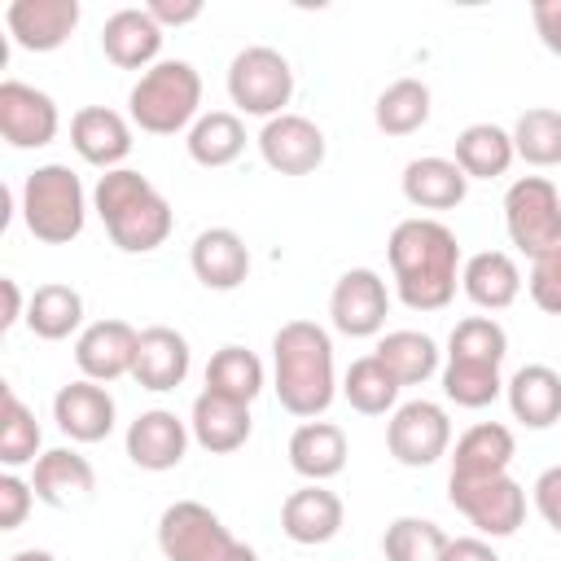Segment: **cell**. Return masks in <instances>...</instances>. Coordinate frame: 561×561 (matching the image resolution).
Listing matches in <instances>:
<instances>
[{
  "label": "cell",
  "instance_id": "6da1fadb",
  "mask_svg": "<svg viewBox=\"0 0 561 561\" xmlns=\"http://www.w3.org/2000/svg\"><path fill=\"white\" fill-rule=\"evenodd\" d=\"M390 272H394V294L408 311H443L456 298L460 280V241L447 224L438 219H403L394 224L390 241Z\"/></svg>",
  "mask_w": 561,
  "mask_h": 561
},
{
  "label": "cell",
  "instance_id": "7a4b0ae2",
  "mask_svg": "<svg viewBox=\"0 0 561 561\" xmlns=\"http://www.w3.org/2000/svg\"><path fill=\"white\" fill-rule=\"evenodd\" d=\"M272 386L289 416L316 421L337 394L333 342L316 320H285L272 337Z\"/></svg>",
  "mask_w": 561,
  "mask_h": 561
},
{
  "label": "cell",
  "instance_id": "3957f363",
  "mask_svg": "<svg viewBox=\"0 0 561 561\" xmlns=\"http://www.w3.org/2000/svg\"><path fill=\"white\" fill-rule=\"evenodd\" d=\"M92 210L101 215L110 241L123 250V254H149L158 250L171 228H175V210L171 202L131 167H118V171H105L92 188Z\"/></svg>",
  "mask_w": 561,
  "mask_h": 561
},
{
  "label": "cell",
  "instance_id": "277c9868",
  "mask_svg": "<svg viewBox=\"0 0 561 561\" xmlns=\"http://www.w3.org/2000/svg\"><path fill=\"white\" fill-rule=\"evenodd\" d=\"M197 105H202V75L193 70V61L180 57L149 66L127 92V118L149 136H175L193 127Z\"/></svg>",
  "mask_w": 561,
  "mask_h": 561
},
{
  "label": "cell",
  "instance_id": "5b68a950",
  "mask_svg": "<svg viewBox=\"0 0 561 561\" xmlns=\"http://www.w3.org/2000/svg\"><path fill=\"white\" fill-rule=\"evenodd\" d=\"M22 224L44 245H70L88 224V197L66 162H44L22 184Z\"/></svg>",
  "mask_w": 561,
  "mask_h": 561
},
{
  "label": "cell",
  "instance_id": "8992f818",
  "mask_svg": "<svg viewBox=\"0 0 561 561\" xmlns=\"http://www.w3.org/2000/svg\"><path fill=\"white\" fill-rule=\"evenodd\" d=\"M504 228L508 241L522 254H530V263L552 245H561V188L543 175L513 180L504 193Z\"/></svg>",
  "mask_w": 561,
  "mask_h": 561
},
{
  "label": "cell",
  "instance_id": "52a82bcc",
  "mask_svg": "<svg viewBox=\"0 0 561 561\" xmlns=\"http://www.w3.org/2000/svg\"><path fill=\"white\" fill-rule=\"evenodd\" d=\"M158 548L167 561H232L241 539H232L215 508L197 500H175L158 517Z\"/></svg>",
  "mask_w": 561,
  "mask_h": 561
},
{
  "label": "cell",
  "instance_id": "ba28073f",
  "mask_svg": "<svg viewBox=\"0 0 561 561\" xmlns=\"http://www.w3.org/2000/svg\"><path fill=\"white\" fill-rule=\"evenodd\" d=\"M228 96L237 110L259 114V118L285 114V105L294 96V70H289L285 53H276L267 44L241 48L228 66Z\"/></svg>",
  "mask_w": 561,
  "mask_h": 561
},
{
  "label": "cell",
  "instance_id": "9c48e42d",
  "mask_svg": "<svg viewBox=\"0 0 561 561\" xmlns=\"http://www.w3.org/2000/svg\"><path fill=\"white\" fill-rule=\"evenodd\" d=\"M447 500L469 517V526H478L491 539H508L517 535V526L526 522V491L517 478L495 473V478H469V482H447Z\"/></svg>",
  "mask_w": 561,
  "mask_h": 561
},
{
  "label": "cell",
  "instance_id": "30bf717a",
  "mask_svg": "<svg viewBox=\"0 0 561 561\" xmlns=\"http://www.w3.org/2000/svg\"><path fill=\"white\" fill-rule=\"evenodd\" d=\"M451 447V421L438 403L430 399H412L403 408H394L390 425H386V451L408 465V469H430L434 460H443Z\"/></svg>",
  "mask_w": 561,
  "mask_h": 561
},
{
  "label": "cell",
  "instance_id": "8fae6325",
  "mask_svg": "<svg viewBox=\"0 0 561 561\" xmlns=\"http://www.w3.org/2000/svg\"><path fill=\"white\" fill-rule=\"evenodd\" d=\"M329 316L333 329L346 337H377L390 316V289L373 267H351L337 276L329 294Z\"/></svg>",
  "mask_w": 561,
  "mask_h": 561
},
{
  "label": "cell",
  "instance_id": "7c38bea8",
  "mask_svg": "<svg viewBox=\"0 0 561 561\" xmlns=\"http://www.w3.org/2000/svg\"><path fill=\"white\" fill-rule=\"evenodd\" d=\"M61 127L57 101L44 88H31L22 79H4L0 83V136L13 149H44L53 145Z\"/></svg>",
  "mask_w": 561,
  "mask_h": 561
},
{
  "label": "cell",
  "instance_id": "4fadbf2b",
  "mask_svg": "<svg viewBox=\"0 0 561 561\" xmlns=\"http://www.w3.org/2000/svg\"><path fill=\"white\" fill-rule=\"evenodd\" d=\"M259 153L280 175H311L324 162V131L302 114H276L259 131Z\"/></svg>",
  "mask_w": 561,
  "mask_h": 561
},
{
  "label": "cell",
  "instance_id": "5bb4252c",
  "mask_svg": "<svg viewBox=\"0 0 561 561\" xmlns=\"http://www.w3.org/2000/svg\"><path fill=\"white\" fill-rule=\"evenodd\" d=\"M136 346H140V333L127 324V320H96L79 333L75 342V364L88 381H118L136 368Z\"/></svg>",
  "mask_w": 561,
  "mask_h": 561
},
{
  "label": "cell",
  "instance_id": "9a60e30c",
  "mask_svg": "<svg viewBox=\"0 0 561 561\" xmlns=\"http://www.w3.org/2000/svg\"><path fill=\"white\" fill-rule=\"evenodd\" d=\"M342 522H346V504L324 482H307V486L289 491L280 504V530H285V539H294L302 548L337 539Z\"/></svg>",
  "mask_w": 561,
  "mask_h": 561
},
{
  "label": "cell",
  "instance_id": "2e32d148",
  "mask_svg": "<svg viewBox=\"0 0 561 561\" xmlns=\"http://www.w3.org/2000/svg\"><path fill=\"white\" fill-rule=\"evenodd\" d=\"M193 430L171 412V408H149L127 425V456L136 469L149 473H167L184 460Z\"/></svg>",
  "mask_w": 561,
  "mask_h": 561
},
{
  "label": "cell",
  "instance_id": "e0dca14e",
  "mask_svg": "<svg viewBox=\"0 0 561 561\" xmlns=\"http://www.w3.org/2000/svg\"><path fill=\"white\" fill-rule=\"evenodd\" d=\"M4 26L18 48L53 53L79 26V0H13L4 9Z\"/></svg>",
  "mask_w": 561,
  "mask_h": 561
},
{
  "label": "cell",
  "instance_id": "ac0fdd59",
  "mask_svg": "<svg viewBox=\"0 0 561 561\" xmlns=\"http://www.w3.org/2000/svg\"><path fill=\"white\" fill-rule=\"evenodd\" d=\"M114 412H118V408H114L110 390H105L101 381H88V377L61 386V390L53 394V421H57V430H61L70 443H101V438H110Z\"/></svg>",
  "mask_w": 561,
  "mask_h": 561
},
{
  "label": "cell",
  "instance_id": "d6986e66",
  "mask_svg": "<svg viewBox=\"0 0 561 561\" xmlns=\"http://www.w3.org/2000/svg\"><path fill=\"white\" fill-rule=\"evenodd\" d=\"M70 145L83 162L101 171H118L123 158L131 153V123L110 105H83L70 118Z\"/></svg>",
  "mask_w": 561,
  "mask_h": 561
},
{
  "label": "cell",
  "instance_id": "ffe728a7",
  "mask_svg": "<svg viewBox=\"0 0 561 561\" xmlns=\"http://www.w3.org/2000/svg\"><path fill=\"white\" fill-rule=\"evenodd\" d=\"M188 267L193 276L206 285V289H237L245 276H250V245L241 232L232 228H202L193 237V250H188Z\"/></svg>",
  "mask_w": 561,
  "mask_h": 561
},
{
  "label": "cell",
  "instance_id": "44dd1931",
  "mask_svg": "<svg viewBox=\"0 0 561 561\" xmlns=\"http://www.w3.org/2000/svg\"><path fill=\"white\" fill-rule=\"evenodd\" d=\"M188 364H193V351H188V337L171 324H149L140 329V346H136V386L145 390H175L184 377H188Z\"/></svg>",
  "mask_w": 561,
  "mask_h": 561
},
{
  "label": "cell",
  "instance_id": "7402d4cb",
  "mask_svg": "<svg viewBox=\"0 0 561 561\" xmlns=\"http://www.w3.org/2000/svg\"><path fill=\"white\" fill-rule=\"evenodd\" d=\"M101 48L118 70H149L162 53V26L149 18V9H118L101 26Z\"/></svg>",
  "mask_w": 561,
  "mask_h": 561
},
{
  "label": "cell",
  "instance_id": "603a6c76",
  "mask_svg": "<svg viewBox=\"0 0 561 561\" xmlns=\"http://www.w3.org/2000/svg\"><path fill=\"white\" fill-rule=\"evenodd\" d=\"M513 451H517V443H513V430H508V425H500V421H478V425H469V430L456 438L447 482H469V478L508 473Z\"/></svg>",
  "mask_w": 561,
  "mask_h": 561
},
{
  "label": "cell",
  "instance_id": "cb8c5ba5",
  "mask_svg": "<svg viewBox=\"0 0 561 561\" xmlns=\"http://www.w3.org/2000/svg\"><path fill=\"white\" fill-rule=\"evenodd\" d=\"M31 486H35V500L39 504L70 508V504H83L96 491V473H92V460L79 456L75 447H53V451H44L35 460Z\"/></svg>",
  "mask_w": 561,
  "mask_h": 561
},
{
  "label": "cell",
  "instance_id": "d4e9b609",
  "mask_svg": "<svg viewBox=\"0 0 561 561\" xmlns=\"http://www.w3.org/2000/svg\"><path fill=\"white\" fill-rule=\"evenodd\" d=\"M188 430H193L197 447H206L210 456H228V451L245 447V438H250V403H237V399L202 390L193 399Z\"/></svg>",
  "mask_w": 561,
  "mask_h": 561
},
{
  "label": "cell",
  "instance_id": "484cf974",
  "mask_svg": "<svg viewBox=\"0 0 561 561\" xmlns=\"http://www.w3.org/2000/svg\"><path fill=\"white\" fill-rule=\"evenodd\" d=\"M346 430L333 425V421H302L294 434H289V465L298 478L307 482H329L346 469Z\"/></svg>",
  "mask_w": 561,
  "mask_h": 561
},
{
  "label": "cell",
  "instance_id": "4316f807",
  "mask_svg": "<svg viewBox=\"0 0 561 561\" xmlns=\"http://www.w3.org/2000/svg\"><path fill=\"white\" fill-rule=\"evenodd\" d=\"M504 399L513 421L526 430H548L561 416V373L548 364H526L504 381Z\"/></svg>",
  "mask_w": 561,
  "mask_h": 561
},
{
  "label": "cell",
  "instance_id": "83f0119b",
  "mask_svg": "<svg viewBox=\"0 0 561 561\" xmlns=\"http://www.w3.org/2000/svg\"><path fill=\"white\" fill-rule=\"evenodd\" d=\"M460 289L473 307L482 311H504L517 302L522 294V272L513 263V254L504 250H482V254H469L465 267H460Z\"/></svg>",
  "mask_w": 561,
  "mask_h": 561
},
{
  "label": "cell",
  "instance_id": "f1b7e54d",
  "mask_svg": "<svg viewBox=\"0 0 561 561\" xmlns=\"http://www.w3.org/2000/svg\"><path fill=\"white\" fill-rule=\"evenodd\" d=\"M469 193V175L456 167V158H412L403 167V197L421 210H456Z\"/></svg>",
  "mask_w": 561,
  "mask_h": 561
},
{
  "label": "cell",
  "instance_id": "f546056e",
  "mask_svg": "<svg viewBox=\"0 0 561 561\" xmlns=\"http://www.w3.org/2000/svg\"><path fill=\"white\" fill-rule=\"evenodd\" d=\"M513 136L495 123H469L460 136H456V167L469 175V180H495L513 167Z\"/></svg>",
  "mask_w": 561,
  "mask_h": 561
},
{
  "label": "cell",
  "instance_id": "4dcf8cb0",
  "mask_svg": "<svg viewBox=\"0 0 561 561\" xmlns=\"http://www.w3.org/2000/svg\"><path fill=\"white\" fill-rule=\"evenodd\" d=\"M83 324V294L75 285H61V280H48L31 294L26 302V329L44 342H61L70 337L75 329Z\"/></svg>",
  "mask_w": 561,
  "mask_h": 561
},
{
  "label": "cell",
  "instance_id": "1f68e13d",
  "mask_svg": "<svg viewBox=\"0 0 561 561\" xmlns=\"http://www.w3.org/2000/svg\"><path fill=\"white\" fill-rule=\"evenodd\" d=\"M390 377L399 386H421L438 373V346L430 333H416V329H394V333H381L377 337V351H373Z\"/></svg>",
  "mask_w": 561,
  "mask_h": 561
},
{
  "label": "cell",
  "instance_id": "d6a6232c",
  "mask_svg": "<svg viewBox=\"0 0 561 561\" xmlns=\"http://www.w3.org/2000/svg\"><path fill=\"white\" fill-rule=\"evenodd\" d=\"M184 145H188V158L197 167H210V171L215 167H228L245 149V123L232 110H210V114H202L188 127V140Z\"/></svg>",
  "mask_w": 561,
  "mask_h": 561
},
{
  "label": "cell",
  "instance_id": "836d02e7",
  "mask_svg": "<svg viewBox=\"0 0 561 561\" xmlns=\"http://www.w3.org/2000/svg\"><path fill=\"white\" fill-rule=\"evenodd\" d=\"M206 390L210 394H224V399H237V403H254L259 390H263V359L237 342L219 346L206 364Z\"/></svg>",
  "mask_w": 561,
  "mask_h": 561
},
{
  "label": "cell",
  "instance_id": "e575fe53",
  "mask_svg": "<svg viewBox=\"0 0 561 561\" xmlns=\"http://www.w3.org/2000/svg\"><path fill=\"white\" fill-rule=\"evenodd\" d=\"M373 123L386 136H412L430 123V88L421 79H394L377 105H373Z\"/></svg>",
  "mask_w": 561,
  "mask_h": 561
},
{
  "label": "cell",
  "instance_id": "d590c367",
  "mask_svg": "<svg viewBox=\"0 0 561 561\" xmlns=\"http://www.w3.org/2000/svg\"><path fill=\"white\" fill-rule=\"evenodd\" d=\"M399 390H403V386L390 377V368H386L377 355H359V359L346 368V377H342V399H346L355 412H364V416H386V412L394 408Z\"/></svg>",
  "mask_w": 561,
  "mask_h": 561
},
{
  "label": "cell",
  "instance_id": "8d00e7d4",
  "mask_svg": "<svg viewBox=\"0 0 561 561\" xmlns=\"http://www.w3.org/2000/svg\"><path fill=\"white\" fill-rule=\"evenodd\" d=\"M513 153L530 167H561V110L535 105L513 123Z\"/></svg>",
  "mask_w": 561,
  "mask_h": 561
},
{
  "label": "cell",
  "instance_id": "74e56055",
  "mask_svg": "<svg viewBox=\"0 0 561 561\" xmlns=\"http://www.w3.org/2000/svg\"><path fill=\"white\" fill-rule=\"evenodd\" d=\"M44 451H39V421L35 412L18 399L13 386H4V412H0V465L4 469H22V465H35Z\"/></svg>",
  "mask_w": 561,
  "mask_h": 561
},
{
  "label": "cell",
  "instance_id": "f35d334b",
  "mask_svg": "<svg viewBox=\"0 0 561 561\" xmlns=\"http://www.w3.org/2000/svg\"><path fill=\"white\" fill-rule=\"evenodd\" d=\"M447 530L430 517H394L381 535V557L386 561H443Z\"/></svg>",
  "mask_w": 561,
  "mask_h": 561
},
{
  "label": "cell",
  "instance_id": "ab89813d",
  "mask_svg": "<svg viewBox=\"0 0 561 561\" xmlns=\"http://www.w3.org/2000/svg\"><path fill=\"white\" fill-rule=\"evenodd\" d=\"M508 355V333L491 316H465L451 337H447V359H469V364H504Z\"/></svg>",
  "mask_w": 561,
  "mask_h": 561
},
{
  "label": "cell",
  "instance_id": "60d3db41",
  "mask_svg": "<svg viewBox=\"0 0 561 561\" xmlns=\"http://www.w3.org/2000/svg\"><path fill=\"white\" fill-rule=\"evenodd\" d=\"M443 394L456 408H486L504 394V377L495 364H469V359H447L443 364Z\"/></svg>",
  "mask_w": 561,
  "mask_h": 561
},
{
  "label": "cell",
  "instance_id": "b9f144b4",
  "mask_svg": "<svg viewBox=\"0 0 561 561\" xmlns=\"http://www.w3.org/2000/svg\"><path fill=\"white\" fill-rule=\"evenodd\" d=\"M530 298L539 311L548 316H561V245H552L548 254H539L530 263V280H526Z\"/></svg>",
  "mask_w": 561,
  "mask_h": 561
},
{
  "label": "cell",
  "instance_id": "7bdbcfd3",
  "mask_svg": "<svg viewBox=\"0 0 561 561\" xmlns=\"http://www.w3.org/2000/svg\"><path fill=\"white\" fill-rule=\"evenodd\" d=\"M31 504H35V486L22 482L13 469L0 473V530H18L31 513Z\"/></svg>",
  "mask_w": 561,
  "mask_h": 561
},
{
  "label": "cell",
  "instance_id": "ee69618b",
  "mask_svg": "<svg viewBox=\"0 0 561 561\" xmlns=\"http://www.w3.org/2000/svg\"><path fill=\"white\" fill-rule=\"evenodd\" d=\"M530 495H535V508H539V517L561 535V465H552V469H543L539 478H535V486H530Z\"/></svg>",
  "mask_w": 561,
  "mask_h": 561
},
{
  "label": "cell",
  "instance_id": "f6af8a7d",
  "mask_svg": "<svg viewBox=\"0 0 561 561\" xmlns=\"http://www.w3.org/2000/svg\"><path fill=\"white\" fill-rule=\"evenodd\" d=\"M530 18H535V31H539L543 48L561 57V0H535Z\"/></svg>",
  "mask_w": 561,
  "mask_h": 561
},
{
  "label": "cell",
  "instance_id": "bcb514c9",
  "mask_svg": "<svg viewBox=\"0 0 561 561\" xmlns=\"http://www.w3.org/2000/svg\"><path fill=\"white\" fill-rule=\"evenodd\" d=\"M145 9L158 26H188L202 18V0H149Z\"/></svg>",
  "mask_w": 561,
  "mask_h": 561
},
{
  "label": "cell",
  "instance_id": "7dc6e473",
  "mask_svg": "<svg viewBox=\"0 0 561 561\" xmlns=\"http://www.w3.org/2000/svg\"><path fill=\"white\" fill-rule=\"evenodd\" d=\"M443 561H500L495 548L486 539H473V535H460V539H447L443 548Z\"/></svg>",
  "mask_w": 561,
  "mask_h": 561
},
{
  "label": "cell",
  "instance_id": "c3c4849f",
  "mask_svg": "<svg viewBox=\"0 0 561 561\" xmlns=\"http://www.w3.org/2000/svg\"><path fill=\"white\" fill-rule=\"evenodd\" d=\"M0 285H4V316H0V324L9 329V324H18V320H26V316H22V289H18L13 276H4Z\"/></svg>",
  "mask_w": 561,
  "mask_h": 561
},
{
  "label": "cell",
  "instance_id": "681fc988",
  "mask_svg": "<svg viewBox=\"0 0 561 561\" xmlns=\"http://www.w3.org/2000/svg\"><path fill=\"white\" fill-rule=\"evenodd\" d=\"M9 561H57L48 548H22V552H13Z\"/></svg>",
  "mask_w": 561,
  "mask_h": 561
},
{
  "label": "cell",
  "instance_id": "f907efd6",
  "mask_svg": "<svg viewBox=\"0 0 561 561\" xmlns=\"http://www.w3.org/2000/svg\"><path fill=\"white\" fill-rule=\"evenodd\" d=\"M232 561H259V552H254V548H250V543H241V548H237V557H232Z\"/></svg>",
  "mask_w": 561,
  "mask_h": 561
}]
</instances>
